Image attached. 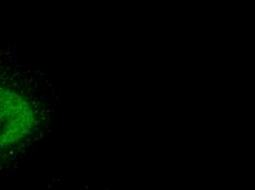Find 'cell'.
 <instances>
[{
  "label": "cell",
  "mask_w": 255,
  "mask_h": 190,
  "mask_svg": "<svg viewBox=\"0 0 255 190\" xmlns=\"http://www.w3.org/2000/svg\"><path fill=\"white\" fill-rule=\"evenodd\" d=\"M39 124L35 99L17 84L0 78V171L34 135Z\"/></svg>",
  "instance_id": "obj_1"
}]
</instances>
